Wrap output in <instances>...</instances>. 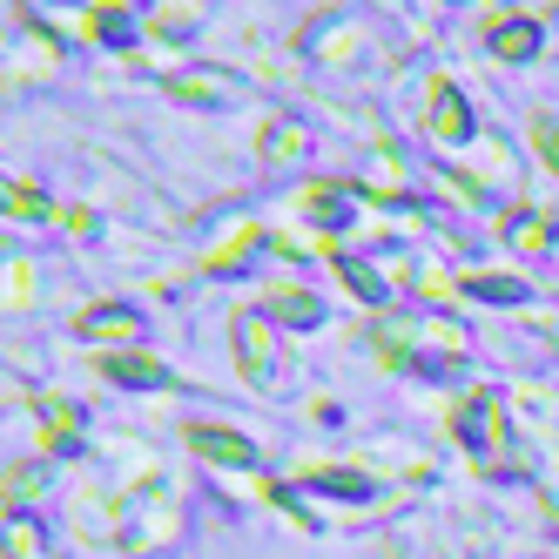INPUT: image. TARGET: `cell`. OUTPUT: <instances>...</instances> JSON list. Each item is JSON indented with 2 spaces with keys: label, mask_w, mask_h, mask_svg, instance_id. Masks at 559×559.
<instances>
[{
  "label": "cell",
  "mask_w": 559,
  "mask_h": 559,
  "mask_svg": "<svg viewBox=\"0 0 559 559\" xmlns=\"http://www.w3.org/2000/svg\"><path fill=\"white\" fill-rule=\"evenodd\" d=\"M82 331H95V337H135V317H129V310H115V304H102V310L82 317Z\"/></svg>",
  "instance_id": "obj_1"
},
{
  "label": "cell",
  "mask_w": 559,
  "mask_h": 559,
  "mask_svg": "<svg viewBox=\"0 0 559 559\" xmlns=\"http://www.w3.org/2000/svg\"><path fill=\"white\" fill-rule=\"evenodd\" d=\"M102 371L108 378H129V384H155V378H163V365H148V357H108Z\"/></svg>",
  "instance_id": "obj_2"
},
{
  "label": "cell",
  "mask_w": 559,
  "mask_h": 559,
  "mask_svg": "<svg viewBox=\"0 0 559 559\" xmlns=\"http://www.w3.org/2000/svg\"><path fill=\"white\" fill-rule=\"evenodd\" d=\"M195 445H203L210 459H250L243 438H223V431H195Z\"/></svg>",
  "instance_id": "obj_3"
},
{
  "label": "cell",
  "mask_w": 559,
  "mask_h": 559,
  "mask_svg": "<svg viewBox=\"0 0 559 559\" xmlns=\"http://www.w3.org/2000/svg\"><path fill=\"white\" fill-rule=\"evenodd\" d=\"M276 310H290V324H317V297H304V290H284Z\"/></svg>",
  "instance_id": "obj_4"
},
{
  "label": "cell",
  "mask_w": 559,
  "mask_h": 559,
  "mask_svg": "<svg viewBox=\"0 0 559 559\" xmlns=\"http://www.w3.org/2000/svg\"><path fill=\"white\" fill-rule=\"evenodd\" d=\"M499 41H506V55H533V48H539V34H533L526 21H512V27L499 34Z\"/></svg>",
  "instance_id": "obj_5"
},
{
  "label": "cell",
  "mask_w": 559,
  "mask_h": 559,
  "mask_svg": "<svg viewBox=\"0 0 559 559\" xmlns=\"http://www.w3.org/2000/svg\"><path fill=\"white\" fill-rule=\"evenodd\" d=\"M431 122H438V135H465V108H459V95H445V108H438Z\"/></svg>",
  "instance_id": "obj_6"
},
{
  "label": "cell",
  "mask_w": 559,
  "mask_h": 559,
  "mask_svg": "<svg viewBox=\"0 0 559 559\" xmlns=\"http://www.w3.org/2000/svg\"><path fill=\"white\" fill-rule=\"evenodd\" d=\"M533 135H539V148H546V155H552V163H559V129H552V122H539Z\"/></svg>",
  "instance_id": "obj_7"
}]
</instances>
